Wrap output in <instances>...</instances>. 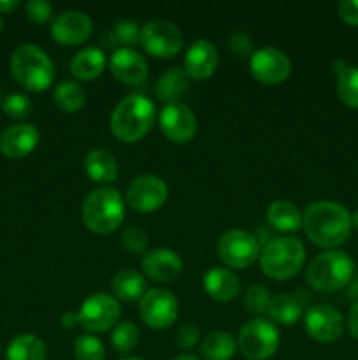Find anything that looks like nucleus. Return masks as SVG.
Returning a JSON list of instances; mask_svg holds the SVG:
<instances>
[{"label": "nucleus", "mask_w": 358, "mask_h": 360, "mask_svg": "<svg viewBox=\"0 0 358 360\" xmlns=\"http://www.w3.org/2000/svg\"><path fill=\"white\" fill-rule=\"evenodd\" d=\"M305 236L321 248H337L351 234V214L344 206L330 200L312 202L302 214Z\"/></svg>", "instance_id": "obj_1"}, {"label": "nucleus", "mask_w": 358, "mask_h": 360, "mask_svg": "<svg viewBox=\"0 0 358 360\" xmlns=\"http://www.w3.org/2000/svg\"><path fill=\"white\" fill-rule=\"evenodd\" d=\"M154 122V104L144 95H128L111 115V132L121 143H135L150 132Z\"/></svg>", "instance_id": "obj_2"}, {"label": "nucleus", "mask_w": 358, "mask_h": 360, "mask_svg": "<svg viewBox=\"0 0 358 360\" xmlns=\"http://www.w3.org/2000/svg\"><path fill=\"white\" fill-rule=\"evenodd\" d=\"M83 221L95 234H109L121 225L125 206L119 192L111 186H102L88 193L81 207Z\"/></svg>", "instance_id": "obj_3"}, {"label": "nucleus", "mask_w": 358, "mask_h": 360, "mask_svg": "<svg viewBox=\"0 0 358 360\" xmlns=\"http://www.w3.org/2000/svg\"><path fill=\"white\" fill-rule=\"evenodd\" d=\"M11 74L27 90L42 91L55 79V65L39 46L23 44L11 56Z\"/></svg>", "instance_id": "obj_4"}, {"label": "nucleus", "mask_w": 358, "mask_h": 360, "mask_svg": "<svg viewBox=\"0 0 358 360\" xmlns=\"http://www.w3.org/2000/svg\"><path fill=\"white\" fill-rule=\"evenodd\" d=\"M354 274V262L347 253L329 250L319 253L307 267V283L318 292H336L350 285Z\"/></svg>", "instance_id": "obj_5"}, {"label": "nucleus", "mask_w": 358, "mask_h": 360, "mask_svg": "<svg viewBox=\"0 0 358 360\" xmlns=\"http://www.w3.org/2000/svg\"><path fill=\"white\" fill-rule=\"evenodd\" d=\"M304 245L297 238H276L260 252V267L272 280H288L302 269Z\"/></svg>", "instance_id": "obj_6"}, {"label": "nucleus", "mask_w": 358, "mask_h": 360, "mask_svg": "<svg viewBox=\"0 0 358 360\" xmlns=\"http://www.w3.org/2000/svg\"><path fill=\"white\" fill-rule=\"evenodd\" d=\"M239 348L249 360H265L279 348V330L270 320H249L239 334Z\"/></svg>", "instance_id": "obj_7"}, {"label": "nucleus", "mask_w": 358, "mask_h": 360, "mask_svg": "<svg viewBox=\"0 0 358 360\" xmlns=\"http://www.w3.org/2000/svg\"><path fill=\"white\" fill-rule=\"evenodd\" d=\"M140 46L157 58H172L183 46L181 30L174 23L154 20L140 28Z\"/></svg>", "instance_id": "obj_8"}, {"label": "nucleus", "mask_w": 358, "mask_h": 360, "mask_svg": "<svg viewBox=\"0 0 358 360\" xmlns=\"http://www.w3.org/2000/svg\"><path fill=\"white\" fill-rule=\"evenodd\" d=\"M218 255L227 266L244 269L260 257V243L246 231H228L218 241Z\"/></svg>", "instance_id": "obj_9"}, {"label": "nucleus", "mask_w": 358, "mask_h": 360, "mask_svg": "<svg viewBox=\"0 0 358 360\" xmlns=\"http://www.w3.org/2000/svg\"><path fill=\"white\" fill-rule=\"evenodd\" d=\"M121 308L119 302L109 294H93L81 304L77 311L79 326L93 333H104L118 323Z\"/></svg>", "instance_id": "obj_10"}, {"label": "nucleus", "mask_w": 358, "mask_h": 360, "mask_svg": "<svg viewBox=\"0 0 358 360\" xmlns=\"http://www.w3.org/2000/svg\"><path fill=\"white\" fill-rule=\"evenodd\" d=\"M179 304L172 292L151 288L140 299V316L153 329H165L178 319Z\"/></svg>", "instance_id": "obj_11"}, {"label": "nucleus", "mask_w": 358, "mask_h": 360, "mask_svg": "<svg viewBox=\"0 0 358 360\" xmlns=\"http://www.w3.org/2000/svg\"><path fill=\"white\" fill-rule=\"evenodd\" d=\"M168 197V188L165 181L158 176L144 174L132 179L126 190V200L130 207L139 213H151L160 210Z\"/></svg>", "instance_id": "obj_12"}, {"label": "nucleus", "mask_w": 358, "mask_h": 360, "mask_svg": "<svg viewBox=\"0 0 358 360\" xmlns=\"http://www.w3.org/2000/svg\"><path fill=\"white\" fill-rule=\"evenodd\" d=\"M304 327L312 340L319 343H333L343 336V315L333 306L318 304L307 309L304 316Z\"/></svg>", "instance_id": "obj_13"}, {"label": "nucleus", "mask_w": 358, "mask_h": 360, "mask_svg": "<svg viewBox=\"0 0 358 360\" xmlns=\"http://www.w3.org/2000/svg\"><path fill=\"white\" fill-rule=\"evenodd\" d=\"M249 70L263 84L283 83L290 76L291 63L277 48H262L249 58Z\"/></svg>", "instance_id": "obj_14"}, {"label": "nucleus", "mask_w": 358, "mask_h": 360, "mask_svg": "<svg viewBox=\"0 0 358 360\" xmlns=\"http://www.w3.org/2000/svg\"><path fill=\"white\" fill-rule=\"evenodd\" d=\"M160 129L172 143H188L197 132V118L186 104L172 102L160 111Z\"/></svg>", "instance_id": "obj_15"}, {"label": "nucleus", "mask_w": 358, "mask_h": 360, "mask_svg": "<svg viewBox=\"0 0 358 360\" xmlns=\"http://www.w3.org/2000/svg\"><path fill=\"white\" fill-rule=\"evenodd\" d=\"M90 16L83 11H63L56 14L51 23V35L63 46H77L86 41L91 34Z\"/></svg>", "instance_id": "obj_16"}, {"label": "nucleus", "mask_w": 358, "mask_h": 360, "mask_svg": "<svg viewBox=\"0 0 358 360\" xmlns=\"http://www.w3.org/2000/svg\"><path fill=\"white\" fill-rule=\"evenodd\" d=\"M109 69L116 79L130 86L140 84L147 77V62L132 48L116 49L109 60Z\"/></svg>", "instance_id": "obj_17"}, {"label": "nucleus", "mask_w": 358, "mask_h": 360, "mask_svg": "<svg viewBox=\"0 0 358 360\" xmlns=\"http://www.w3.org/2000/svg\"><path fill=\"white\" fill-rule=\"evenodd\" d=\"M39 130L30 123L7 127L0 134V151L7 158H23L35 150L39 144Z\"/></svg>", "instance_id": "obj_18"}, {"label": "nucleus", "mask_w": 358, "mask_h": 360, "mask_svg": "<svg viewBox=\"0 0 358 360\" xmlns=\"http://www.w3.org/2000/svg\"><path fill=\"white\" fill-rule=\"evenodd\" d=\"M144 273L154 281L167 283L174 281L183 273V260L175 252L168 248H157L146 253L142 260Z\"/></svg>", "instance_id": "obj_19"}, {"label": "nucleus", "mask_w": 358, "mask_h": 360, "mask_svg": "<svg viewBox=\"0 0 358 360\" xmlns=\"http://www.w3.org/2000/svg\"><path fill=\"white\" fill-rule=\"evenodd\" d=\"M218 51L209 41H195L185 56V70L193 79H206L216 70Z\"/></svg>", "instance_id": "obj_20"}, {"label": "nucleus", "mask_w": 358, "mask_h": 360, "mask_svg": "<svg viewBox=\"0 0 358 360\" xmlns=\"http://www.w3.org/2000/svg\"><path fill=\"white\" fill-rule=\"evenodd\" d=\"M204 290L214 301L227 302L232 301L241 290L239 278L232 271L223 269V267H213L204 274Z\"/></svg>", "instance_id": "obj_21"}, {"label": "nucleus", "mask_w": 358, "mask_h": 360, "mask_svg": "<svg viewBox=\"0 0 358 360\" xmlns=\"http://www.w3.org/2000/svg\"><path fill=\"white\" fill-rule=\"evenodd\" d=\"M84 169L90 179L97 183H112L118 178L116 158L107 150H100V148L88 151L84 158Z\"/></svg>", "instance_id": "obj_22"}, {"label": "nucleus", "mask_w": 358, "mask_h": 360, "mask_svg": "<svg viewBox=\"0 0 358 360\" xmlns=\"http://www.w3.org/2000/svg\"><path fill=\"white\" fill-rule=\"evenodd\" d=\"M190 88V76L186 74V70L179 69V67H172V69L165 70L160 76V79L157 81V97L160 98L165 104H172V102H178V98H181L183 95L188 91Z\"/></svg>", "instance_id": "obj_23"}, {"label": "nucleus", "mask_w": 358, "mask_h": 360, "mask_svg": "<svg viewBox=\"0 0 358 360\" xmlns=\"http://www.w3.org/2000/svg\"><path fill=\"white\" fill-rule=\"evenodd\" d=\"M105 53L100 48H84L70 62V70L81 81H91L105 69Z\"/></svg>", "instance_id": "obj_24"}, {"label": "nucleus", "mask_w": 358, "mask_h": 360, "mask_svg": "<svg viewBox=\"0 0 358 360\" xmlns=\"http://www.w3.org/2000/svg\"><path fill=\"white\" fill-rule=\"evenodd\" d=\"M267 221L281 232H295L302 227V214L290 200H276L267 210Z\"/></svg>", "instance_id": "obj_25"}, {"label": "nucleus", "mask_w": 358, "mask_h": 360, "mask_svg": "<svg viewBox=\"0 0 358 360\" xmlns=\"http://www.w3.org/2000/svg\"><path fill=\"white\" fill-rule=\"evenodd\" d=\"M46 355L44 341L34 334H21L7 347V360H46Z\"/></svg>", "instance_id": "obj_26"}, {"label": "nucleus", "mask_w": 358, "mask_h": 360, "mask_svg": "<svg viewBox=\"0 0 358 360\" xmlns=\"http://www.w3.org/2000/svg\"><path fill=\"white\" fill-rule=\"evenodd\" d=\"M112 292H114L116 297L123 299V301H137L146 294V280L137 271H119L112 278Z\"/></svg>", "instance_id": "obj_27"}, {"label": "nucleus", "mask_w": 358, "mask_h": 360, "mask_svg": "<svg viewBox=\"0 0 358 360\" xmlns=\"http://www.w3.org/2000/svg\"><path fill=\"white\" fill-rule=\"evenodd\" d=\"M267 313H269L274 322L281 323V326H293L302 316V302L293 295H274L270 299V306Z\"/></svg>", "instance_id": "obj_28"}, {"label": "nucleus", "mask_w": 358, "mask_h": 360, "mask_svg": "<svg viewBox=\"0 0 358 360\" xmlns=\"http://www.w3.org/2000/svg\"><path fill=\"white\" fill-rule=\"evenodd\" d=\"M200 352L207 360H230L235 354V340L225 330H214L204 338Z\"/></svg>", "instance_id": "obj_29"}, {"label": "nucleus", "mask_w": 358, "mask_h": 360, "mask_svg": "<svg viewBox=\"0 0 358 360\" xmlns=\"http://www.w3.org/2000/svg\"><path fill=\"white\" fill-rule=\"evenodd\" d=\"M55 102L63 112H76L86 104V91L76 81H62L55 88Z\"/></svg>", "instance_id": "obj_30"}, {"label": "nucleus", "mask_w": 358, "mask_h": 360, "mask_svg": "<svg viewBox=\"0 0 358 360\" xmlns=\"http://www.w3.org/2000/svg\"><path fill=\"white\" fill-rule=\"evenodd\" d=\"M337 95L347 108L358 109V67L347 65L337 74Z\"/></svg>", "instance_id": "obj_31"}, {"label": "nucleus", "mask_w": 358, "mask_h": 360, "mask_svg": "<svg viewBox=\"0 0 358 360\" xmlns=\"http://www.w3.org/2000/svg\"><path fill=\"white\" fill-rule=\"evenodd\" d=\"M111 343L112 348L116 350V354H130V352L135 350V347L139 345V329H137L132 322L119 323L114 329V333H112Z\"/></svg>", "instance_id": "obj_32"}, {"label": "nucleus", "mask_w": 358, "mask_h": 360, "mask_svg": "<svg viewBox=\"0 0 358 360\" xmlns=\"http://www.w3.org/2000/svg\"><path fill=\"white\" fill-rule=\"evenodd\" d=\"M74 355H76V360H104L105 347L98 338L91 336V334H84V336L76 340Z\"/></svg>", "instance_id": "obj_33"}, {"label": "nucleus", "mask_w": 358, "mask_h": 360, "mask_svg": "<svg viewBox=\"0 0 358 360\" xmlns=\"http://www.w3.org/2000/svg\"><path fill=\"white\" fill-rule=\"evenodd\" d=\"M270 294L265 287L262 285H253L248 288L244 295V306L249 313H255V315H263V313L269 311L270 306Z\"/></svg>", "instance_id": "obj_34"}, {"label": "nucleus", "mask_w": 358, "mask_h": 360, "mask_svg": "<svg viewBox=\"0 0 358 360\" xmlns=\"http://www.w3.org/2000/svg\"><path fill=\"white\" fill-rule=\"evenodd\" d=\"M32 109H34L32 101L23 94H11L9 97H6V101H4V112H6L9 118H27V116H30Z\"/></svg>", "instance_id": "obj_35"}, {"label": "nucleus", "mask_w": 358, "mask_h": 360, "mask_svg": "<svg viewBox=\"0 0 358 360\" xmlns=\"http://www.w3.org/2000/svg\"><path fill=\"white\" fill-rule=\"evenodd\" d=\"M121 245L132 253H142L147 248V236L146 232L135 225H128L121 232Z\"/></svg>", "instance_id": "obj_36"}, {"label": "nucleus", "mask_w": 358, "mask_h": 360, "mask_svg": "<svg viewBox=\"0 0 358 360\" xmlns=\"http://www.w3.org/2000/svg\"><path fill=\"white\" fill-rule=\"evenodd\" d=\"M112 34H114L116 42H121V44H135L140 37V27L135 21L123 20L114 25Z\"/></svg>", "instance_id": "obj_37"}, {"label": "nucleus", "mask_w": 358, "mask_h": 360, "mask_svg": "<svg viewBox=\"0 0 358 360\" xmlns=\"http://www.w3.org/2000/svg\"><path fill=\"white\" fill-rule=\"evenodd\" d=\"M27 14L35 23H46L51 18L53 7L46 0H32L27 4Z\"/></svg>", "instance_id": "obj_38"}, {"label": "nucleus", "mask_w": 358, "mask_h": 360, "mask_svg": "<svg viewBox=\"0 0 358 360\" xmlns=\"http://www.w3.org/2000/svg\"><path fill=\"white\" fill-rule=\"evenodd\" d=\"M228 46H230V51L235 53L237 56H249L253 55V41L249 35L242 34V32H234L228 39Z\"/></svg>", "instance_id": "obj_39"}, {"label": "nucleus", "mask_w": 358, "mask_h": 360, "mask_svg": "<svg viewBox=\"0 0 358 360\" xmlns=\"http://www.w3.org/2000/svg\"><path fill=\"white\" fill-rule=\"evenodd\" d=\"M337 13L344 23L358 27V0H340L337 4Z\"/></svg>", "instance_id": "obj_40"}, {"label": "nucleus", "mask_w": 358, "mask_h": 360, "mask_svg": "<svg viewBox=\"0 0 358 360\" xmlns=\"http://www.w3.org/2000/svg\"><path fill=\"white\" fill-rule=\"evenodd\" d=\"M199 340V329L193 323H183L178 329V345L181 348H190Z\"/></svg>", "instance_id": "obj_41"}, {"label": "nucleus", "mask_w": 358, "mask_h": 360, "mask_svg": "<svg viewBox=\"0 0 358 360\" xmlns=\"http://www.w3.org/2000/svg\"><path fill=\"white\" fill-rule=\"evenodd\" d=\"M350 333L354 340L358 341V301L351 306V311H350Z\"/></svg>", "instance_id": "obj_42"}, {"label": "nucleus", "mask_w": 358, "mask_h": 360, "mask_svg": "<svg viewBox=\"0 0 358 360\" xmlns=\"http://www.w3.org/2000/svg\"><path fill=\"white\" fill-rule=\"evenodd\" d=\"M18 6H20L18 0H0V14L13 13Z\"/></svg>", "instance_id": "obj_43"}, {"label": "nucleus", "mask_w": 358, "mask_h": 360, "mask_svg": "<svg viewBox=\"0 0 358 360\" xmlns=\"http://www.w3.org/2000/svg\"><path fill=\"white\" fill-rule=\"evenodd\" d=\"M76 323H79V319H77V313H65L62 316V326L63 327H74Z\"/></svg>", "instance_id": "obj_44"}, {"label": "nucleus", "mask_w": 358, "mask_h": 360, "mask_svg": "<svg viewBox=\"0 0 358 360\" xmlns=\"http://www.w3.org/2000/svg\"><path fill=\"white\" fill-rule=\"evenodd\" d=\"M347 65H350V63H347L346 60L339 58V60H336V62L332 63V69H333V72H336V74H339L340 70H344V69H346Z\"/></svg>", "instance_id": "obj_45"}, {"label": "nucleus", "mask_w": 358, "mask_h": 360, "mask_svg": "<svg viewBox=\"0 0 358 360\" xmlns=\"http://www.w3.org/2000/svg\"><path fill=\"white\" fill-rule=\"evenodd\" d=\"M351 295H353V297H358V271H357V278H354L353 285H351Z\"/></svg>", "instance_id": "obj_46"}, {"label": "nucleus", "mask_w": 358, "mask_h": 360, "mask_svg": "<svg viewBox=\"0 0 358 360\" xmlns=\"http://www.w3.org/2000/svg\"><path fill=\"white\" fill-rule=\"evenodd\" d=\"M351 225H353V229H357L358 231V210L351 214Z\"/></svg>", "instance_id": "obj_47"}, {"label": "nucleus", "mask_w": 358, "mask_h": 360, "mask_svg": "<svg viewBox=\"0 0 358 360\" xmlns=\"http://www.w3.org/2000/svg\"><path fill=\"white\" fill-rule=\"evenodd\" d=\"M174 360H199V359L193 357V355H179V357L174 359Z\"/></svg>", "instance_id": "obj_48"}, {"label": "nucleus", "mask_w": 358, "mask_h": 360, "mask_svg": "<svg viewBox=\"0 0 358 360\" xmlns=\"http://www.w3.org/2000/svg\"><path fill=\"white\" fill-rule=\"evenodd\" d=\"M4 30V20H2V16H0V32Z\"/></svg>", "instance_id": "obj_49"}, {"label": "nucleus", "mask_w": 358, "mask_h": 360, "mask_svg": "<svg viewBox=\"0 0 358 360\" xmlns=\"http://www.w3.org/2000/svg\"><path fill=\"white\" fill-rule=\"evenodd\" d=\"M123 360H142V359H137V357H128V359H123Z\"/></svg>", "instance_id": "obj_50"}, {"label": "nucleus", "mask_w": 358, "mask_h": 360, "mask_svg": "<svg viewBox=\"0 0 358 360\" xmlns=\"http://www.w3.org/2000/svg\"><path fill=\"white\" fill-rule=\"evenodd\" d=\"M0 101H2V94H0Z\"/></svg>", "instance_id": "obj_51"}]
</instances>
